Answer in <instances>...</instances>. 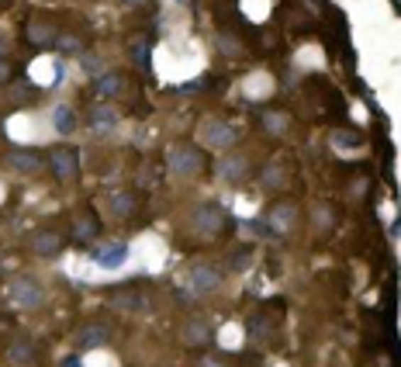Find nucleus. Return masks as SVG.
I'll list each match as a JSON object with an SVG mask.
<instances>
[{"label": "nucleus", "instance_id": "17", "mask_svg": "<svg viewBox=\"0 0 401 367\" xmlns=\"http://www.w3.org/2000/svg\"><path fill=\"white\" fill-rule=\"evenodd\" d=\"M97 90H101V94H118V90H121V77H104V80H97Z\"/></svg>", "mask_w": 401, "mask_h": 367}, {"label": "nucleus", "instance_id": "4", "mask_svg": "<svg viewBox=\"0 0 401 367\" xmlns=\"http://www.w3.org/2000/svg\"><path fill=\"white\" fill-rule=\"evenodd\" d=\"M170 163H173V170H180V174H194V170H201V153L197 149H190V146H180L173 156H170Z\"/></svg>", "mask_w": 401, "mask_h": 367}, {"label": "nucleus", "instance_id": "11", "mask_svg": "<svg viewBox=\"0 0 401 367\" xmlns=\"http://www.w3.org/2000/svg\"><path fill=\"white\" fill-rule=\"evenodd\" d=\"M77 343H80V350H90V346H101V343H107V329H80V336H77Z\"/></svg>", "mask_w": 401, "mask_h": 367}, {"label": "nucleus", "instance_id": "16", "mask_svg": "<svg viewBox=\"0 0 401 367\" xmlns=\"http://www.w3.org/2000/svg\"><path fill=\"white\" fill-rule=\"evenodd\" d=\"M208 336H212V329H208V326H201V322H194V326L187 329V343H190V346L208 343Z\"/></svg>", "mask_w": 401, "mask_h": 367}, {"label": "nucleus", "instance_id": "9", "mask_svg": "<svg viewBox=\"0 0 401 367\" xmlns=\"http://www.w3.org/2000/svg\"><path fill=\"white\" fill-rule=\"evenodd\" d=\"M53 125H55V132H59V135H70V132H77V115H73V107H66V105L55 107Z\"/></svg>", "mask_w": 401, "mask_h": 367}, {"label": "nucleus", "instance_id": "15", "mask_svg": "<svg viewBox=\"0 0 401 367\" xmlns=\"http://www.w3.org/2000/svg\"><path fill=\"white\" fill-rule=\"evenodd\" d=\"M118 305H121V309H145V294H135V291H118Z\"/></svg>", "mask_w": 401, "mask_h": 367}, {"label": "nucleus", "instance_id": "19", "mask_svg": "<svg viewBox=\"0 0 401 367\" xmlns=\"http://www.w3.org/2000/svg\"><path fill=\"white\" fill-rule=\"evenodd\" d=\"M128 4H153V0H128Z\"/></svg>", "mask_w": 401, "mask_h": 367}, {"label": "nucleus", "instance_id": "5", "mask_svg": "<svg viewBox=\"0 0 401 367\" xmlns=\"http://www.w3.org/2000/svg\"><path fill=\"white\" fill-rule=\"evenodd\" d=\"M128 257V246L125 243H111V246H97L94 250V260L101 263V267H118V263H125Z\"/></svg>", "mask_w": 401, "mask_h": 367}, {"label": "nucleus", "instance_id": "6", "mask_svg": "<svg viewBox=\"0 0 401 367\" xmlns=\"http://www.w3.org/2000/svg\"><path fill=\"white\" fill-rule=\"evenodd\" d=\"M31 250L38 257H55L62 250V236H55V233H35L31 236Z\"/></svg>", "mask_w": 401, "mask_h": 367}, {"label": "nucleus", "instance_id": "12", "mask_svg": "<svg viewBox=\"0 0 401 367\" xmlns=\"http://www.w3.org/2000/svg\"><path fill=\"white\" fill-rule=\"evenodd\" d=\"M201 225L208 229V233H218L221 225H225V211L214 208V205H208V208H201Z\"/></svg>", "mask_w": 401, "mask_h": 367}, {"label": "nucleus", "instance_id": "2", "mask_svg": "<svg viewBox=\"0 0 401 367\" xmlns=\"http://www.w3.org/2000/svg\"><path fill=\"white\" fill-rule=\"evenodd\" d=\"M11 294H14V302L25 305V309H38V305L45 302V291L38 288L31 277H14V281H11Z\"/></svg>", "mask_w": 401, "mask_h": 367}, {"label": "nucleus", "instance_id": "1", "mask_svg": "<svg viewBox=\"0 0 401 367\" xmlns=\"http://www.w3.org/2000/svg\"><path fill=\"white\" fill-rule=\"evenodd\" d=\"M49 166H53L55 181H77L80 177V153L77 149H53L49 153Z\"/></svg>", "mask_w": 401, "mask_h": 367}, {"label": "nucleus", "instance_id": "18", "mask_svg": "<svg viewBox=\"0 0 401 367\" xmlns=\"http://www.w3.org/2000/svg\"><path fill=\"white\" fill-rule=\"evenodd\" d=\"M114 208L121 211V215H128V211L135 208V198H128V194H118V198H114Z\"/></svg>", "mask_w": 401, "mask_h": 367}, {"label": "nucleus", "instance_id": "8", "mask_svg": "<svg viewBox=\"0 0 401 367\" xmlns=\"http://www.w3.org/2000/svg\"><path fill=\"white\" fill-rule=\"evenodd\" d=\"M114 122H118V115L111 111V105H97L94 111H90V129H94V132L114 129Z\"/></svg>", "mask_w": 401, "mask_h": 367}, {"label": "nucleus", "instance_id": "14", "mask_svg": "<svg viewBox=\"0 0 401 367\" xmlns=\"http://www.w3.org/2000/svg\"><path fill=\"white\" fill-rule=\"evenodd\" d=\"M214 284H218V274L214 270H208V267H197L194 270V288L197 291H212Z\"/></svg>", "mask_w": 401, "mask_h": 367}, {"label": "nucleus", "instance_id": "10", "mask_svg": "<svg viewBox=\"0 0 401 367\" xmlns=\"http://www.w3.org/2000/svg\"><path fill=\"white\" fill-rule=\"evenodd\" d=\"M7 357H11L14 364H31V361H35V346L28 340H14L7 346Z\"/></svg>", "mask_w": 401, "mask_h": 367}, {"label": "nucleus", "instance_id": "3", "mask_svg": "<svg viewBox=\"0 0 401 367\" xmlns=\"http://www.w3.org/2000/svg\"><path fill=\"white\" fill-rule=\"evenodd\" d=\"M45 159L49 156H42L38 149H21V146L7 149V163H11L14 170H21V174H35V170H42Z\"/></svg>", "mask_w": 401, "mask_h": 367}, {"label": "nucleus", "instance_id": "13", "mask_svg": "<svg viewBox=\"0 0 401 367\" xmlns=\"http://www.w3.org/2000/svg\"><path fill=\"white\" fill-rule=\"evenodd\" d=\"M97 229H101V225H97V218H94V215H83L80 222L73 225V236H77V239H94V236H97Z\"/></svg>", "mask_w": 401, "mask_h": 367}, {"label": "nucleus", "instance_id": "7", "mask_svg": "<svg viewBox=\"0 0 401 367\" xmlns=\"http://www.w3.org/2000/svg\"><path fill=\"white\" fill-rule=\"evenodd\" d=\"M28 38H31L38 49H45V46H53L55 38H59V28L45 25V21H31V25H28Z\"/></svg>", "mask_w": 401, "mask_h": 367}]
</instances>
